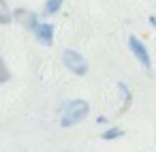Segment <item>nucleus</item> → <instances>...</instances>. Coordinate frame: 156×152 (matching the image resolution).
<instances>
[{
	"mask_svg": "<svg viewBox=\"0 0 156 152\" xmlns=\"http://www.w3.org/2000/svg\"><path fill=\"white\" fill-rule=\"evenodd\" d=\"M88 103L81 101V99H75V101H69L64 107H62V126H73L77 122H81L88 114Z\"/></svg>",
	"mask_w": 156,
	"mask_h": 152,
	"instance_id": "f257e3e1",
	"label": "nucleus"
},
{
	"mask_svg": "<svg viewBox=\"0 0 156 152\" xmlns=\"http://www.w3.org/2000/svg\"><path fill=\"white\" fill-rule=\"evenodd\" d=\"M62 60H64L66 69H69V71H73L75 75H83V73L88 71V62H86V58H83L79 52L64 49V52H62Z\"/></svg>",
	"mask_w": 156,
	"mask_h": 152,
	"instance_id": "f03ea898",
	"label": "nucleus"
},
{
	"mask_svg": "<svg viewBox=\"0 0 156 152\" xmlns=\"http://www.w3.org/2000/svg\"><path fill=\"white\" fill-rule=\"evenodd\" d=\"M128 47H130V52H133V56L143 64V69H150L152 67V62H150V54H147V49H145V45L137 39V37H130L128 39Z\"/></svg>",
	"mask_w": 156,
	"mask_h": 152,
	"instance_id": "7ed1b4c3",
	"label": "nucleus"
},
{
	"mask_svg": "<svg viewBox=\"0 0 156 152\" xmlns=\"http://www.w3.org/2000/svg\"><path fill=\"white\" fill-rule=\"evenodd\" d=\"M15 20H17V24H22V26L28 28V30H34V28L39 26L37 13H32V11H28V9H17V11H15Z\"/></svg>",
	"mask_w": 156,
	"mask_h": 152,
	"instance_id": "20e7f679",
	"label": "nucleus"
},
{
	"mask_svg": "<svg viewBox=\"0 0 156 152\" xmlns=\"http://www.w3.org/2000/svg\"><path fill=\"white\" fill-rule=\"evenodd\" d=\"M32 32H34V37L43 45H51L54 43V28H51V24H39Z\"/></svg>",
	"mask_w": 156,
	"mask_h": 152,
	"instance_id": "39448f33",
	"label": "nucleus"
},
{
	"mask_svg": "<svg viewBox=\"0 0 156 152\" xmlns=\"http://www.w3.org/2000/svg\"><path fill=\"white\" fill-rule=\"evenodd\" d=\"M62 2H64V0H47V2H45V13L47 15L58 13V9L62 7Z\"/></svg>",
	"mask_w": 156,
	"mask_h": 152,
	"instance_id": "423d86ee",
	"label": "nucleus"
},
{
	"mask_svg": "<svg viewBox=\"0 0 156 152\" xmlns=\"http://www.w3.org/2000/svg\"><path fill=\"white\" fill-rule=\"evenodd\" d=\"M11 22V13H9V7L5 0H0V24H9Z\"/></svg>",
	"mask_w": 156,
	"mask_h": 152,
	"instance_id": "0eeeda50",
	"label": "nucleus"
},
{
	"mask_svg": "<svg viewBox=\"0 0 156 152\" xmlns=\"http://www.w3.org/2000/svg\"><path fill=\"white\" fill-rule=\"evenodd\" d=\"M118 137H122V128H118V126H113V128H109L107 133H103V139H118Z\"/></svg>",
	"mask_w": 156,
	"mask_h": 152,
	"instance_id": "6e6552de",
	"label": "nucleus"
},
{
	"mask_svg": "<svg viewBox=\"0 0 156 152\" xmlns=\"http://www.w3.org/2000/svg\"><path fill=\"white\" fill-rule=\"evenodd\" d=\"M0 81H9V69H7V64H5V60H0Z\"/></svg>",
	"mask_w": 156,
	"mask_h": 152,
	"instance_id": "1a4fd4ad",
	"label": "nucleus"
},
{
	"mask_svg": "<svg viewBox=\"0 0 156 152\" xmlns=\"http://www.w3.org/2000/svg\"><path fill=\"white\" fill-rule=\"evenodd\" d=\"M150 24H152V26L156 28V15H152V17H150Z\"/></svg>",
	"mask_w": 156,
	"mask_h": 152,
	"instance_id": "9d476101",
	"label": "nucleus"
}]
</instances>
